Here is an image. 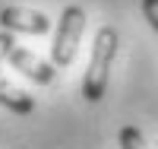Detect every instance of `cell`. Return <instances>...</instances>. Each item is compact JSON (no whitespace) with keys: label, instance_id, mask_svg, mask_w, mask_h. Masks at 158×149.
<instances>
[{"label":"cell","instance_id":"obj_8","mask_svg":"<svg viewBox=\"0 0 158 149\" xmlns=\"http://www.w3.org/2000/svg\"><path fill=\"white\" fill-rule=\"evenodd\" d=\"M13 48H16V38H13V32H0V60H6Z\"/></svg>","mask_w":158,"mask_h":149},{"label":"cell","instance_id":"obj_7","mask_svg":"<svg viewBox=\"0 0 158 149\" xmlns=\"http://www.w3.org/2000/svg\"><path fill=\"white\" fill-rule=\"evenodd\" d=\"M142 16H146V22L158 35V0H142Z\"/></svg>","mask_w":158,"mask_h":149},{"label":"cell","instance_id":"obj_6","mask_svg":"<svg viewBox=\"0 0 158 149\" xmlns=\"http://www.w3.org/2000/svg\"><path fill=\"white\" fill-rule=\"evenodd\" d=\"M120 149H149V146H146V137H142V130L133 127V124L120 127Z\"/></svg>","mask_w":158,"mask_h":149},{"label":"cell","instance_id":"obj_5","mask_svg":"<svg viewBox=\"0 0 158 149\" xmlns=\"http://www.w3.org/2000/svg\"><path fill=\"white\" fill-rule=\"evenodd\" d=\"M0 105L10 108L13 114H32L35 111V99L29 92H22L19 86H13L10 79H3V76H0Z\"/></svg>","mask_w":158,"mask_h":149},{"label":"cell","instance_id":"obj_1","mask_svg":"<svg viewBox=\"0 0 158 149\" xmlns=\"http://www.w3.org/2000/svg\"><path fill=\"white\" fill-rule=\"evenodd\" d=\"M117 48H120V35H117L114 25H101L95 35V45H92V57H89V70L82 79V99L85 102H101L104 92H108V76H111V64L117 57Z\"/></svg>","mask_w":158,"mask_h":149},{"label":"cell","instance_id":"obj_3","mask_svg":"<svg viewBox=\"0 0 158 149\" xmlns=\"http://www.w3.org/2000/svg\"><path fill=\"white\" fill-rule=\"evenodd\" d=\"M0 25L3 32H25V35H48L51 32V19L38 10H25V7H3L0 10Z\"/></svg>","mask_w":158,"mask_h":149},{"label":"cell","instance_id":"obj_2","mask_svg":"<svg viewBox=\"0 0 158 149\" xmlns=\"http://www.w3.org/2000/svg\"><path fill=\"white\" fill-rule=\"evenodd\" d=\"M82 32H85V10L76 7V3L63 7L57 32H54V45H51V64H54V67H70L76 60Z\"/></svg>","mask_w":158,"mask_h":149},{"label":"cell","instance_id":"obj_4","mask_svg":"<svg viewBox=\"0 0 158 149\" xmlns=\"http://www.w3.org/2000/svg\"><path fill=\"white\" fill-rule=\"evenodd\" d=\"M6 60L16 67L22 76H29L32 83H38V86H51V83H54V76H57V67H54V64L41 60L38 54H32L29 48H22V45H16V48H13Z\"/></svg>","mask_w":158,"mask_h":149}]
</instances>
